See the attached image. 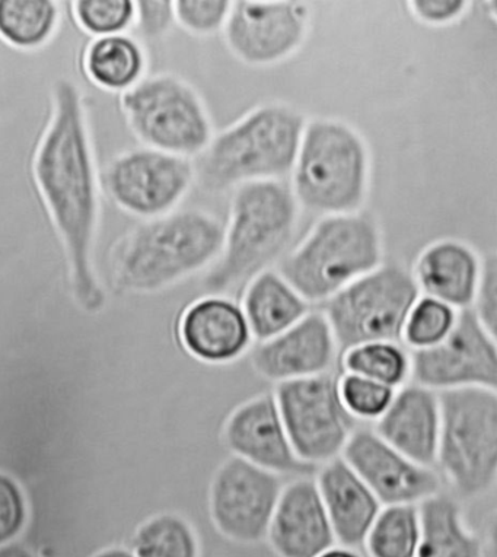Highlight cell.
<instances>
[{"label":"cell","mask_w":497,"mask_h":557,"mask_svg":"<svg viewBox=\"0 0 497 557\" xmlns=\"http://www.w3.org/2000/svg\"><path fill=\"white\" fill-rule=\"evenodd\" d=\"M50 114L32 158V177L62 244L72 288L80 306L97 311L104 295L94 268L101 216V182L79 85L54 81Z\"/></svg>","instance_id":"1"},{"label":"cell","mask_w":497,"mask_h":557,"mask_svg":"<svg viewBox=\"0 0 497 557\" xmlns=\"http://www.w3.org/2000/svg\"><path fill=\"white\" fill-rule=\"evenodd\" d=\"M225 233L216 216L200 209L141 222L111 248V278L128 293L170 288L216 261Z\"/></svg>","instance_id":"2"},{"label":"cell","mask_w":497,"mask_h":557,"mask_svg":"<svg viewBox=\"0 0 497 557\" xmlns=\"http://www.w3.org/2000/svg\"><path fill=\"white\" fill-rule=\"evenodd\" d=\"M297 222L293 188L277 180L237 187L224 248L201 284L206 295H226L250 284L286 250Z\"/></svg>","instance_id":"3"},{"label":"cell","mask_w":497,"mask_h":557,"mask_svg":"<svg viewBox=\"0 0 497 557\" xmlns=\"http://www.w3.org/2000/svg\"><path fill=\"white\" fill-rule=\"evenodd\" d=\"M303 115L285 104H265L212 137L195 166L206 191L221 193L246 183L285 177L301 147Z\"/></svg>","instance_id":"4"},{"label":"cell","mask_w":497,"mask_h":557,"mask_svg":"<svg viewBox=\"0 0 497 557\" xmlns=\"http://www.w3.org/2000/svg\"><path fill=\"white\" fill-rule=\"evenodd\" d=\"M383 238L366 213L330 215L278 264V274L308 304L325 302L357 278L378 269Z\"/></svg>","instance_id":"5"},{"label":"cell","mask_w":497,"mask_h":557,"mask_svg":"<svg viewBox=\"0 0 497 557\" xmlns=\"http://www.w3.org/2000/svg\"><path fill=\"white\" fill-rule=\"evenodd\" d=\"M370 153L363 137L340 120L316 119L303 128L293 193L308 211L355 213L366 199Z\"/></svg>","instance_id":"6"},{"label":"cell","mask_w":497,"mask_h":557,"mask_svg":"<svg viewBox=\"0 0 497 557\" xmlns=\"http://www.w3.org/2000/svg\"><path fill=\"white\" fill-rule=\"evenodd\" d=\"M438 396L439 475L457 498H482L497 482V389H447Z\"/></svg>","instance_id":"7"},{"label":"cell","mask_w":497,"mask_h":557,"mask_svg":"<svg viewBox=\"0 0 497 557\" xmlns=\"http://www.w3.org/2000/svg\"><path fill=\"white\" fill-rule=\"evenodd\" d=\"M120 110L145 148L171 156L192 157L212 140V124L199 94L171 74L141 78L120 94Z\"/></svg>","instance_id":"8"},{"label":"cell","mask_w":497,"mask_h":557,"mask_svg":"<svg viewBox=\"0 0 497 557\" xmlns=\"http://www.w3.org/2000/svg\"><path fill=\"white\" fill-rule=\"evenodd\" d=\"M420 298L413 273L397 263L381 264L324 302L338 355L371 342L400 343L411 308Z\"/></svg>","instance_id":"9"},{"label":"cell","mask_w":497,"mask_h":557,"mask_svg":"<svg viewBox=\"0 0 497 557\" xmlns=\"http://www.w3.org/2000/svg\"><path fill=\"white\" fill-rule=\"evenodd\" d=\"M278 413L295 454L306 465L319 467L341 457L347 441L358 430L338 394L333 372L276 384Z\"/></svg>","instance_id":"10"},{"label":"cell","mask_w":497,"mask_h":557,"mask_svg":"<svg viewBox=\"0 0 497 557\" xmlns=\"http://www.w3.org/2000/svg\"><path fill=\"white\" fill-rule=\"evenodd\" d=\"M195 180L188 158L145 147L111 158L100 175L101 187L120 211L145 221L173 212Z\"/></svg>","instance_id":"11"},{"label":"cell","mask_w":497,"mask_h":557,"mask_svg":"<svg viewBox=\"0 0 497 557\" xmlns=\"http://www.w3.org/2000/svg\"><path fill=\"white\" fill-rule=\"evenodd\" d=\"M283 486L282 475L241 458L226 457L210 482V521L229 542L243 546L264 542Z\"/></svg>","instance_id":"12"},{"label":"cell","mask_w":497,"mask_h":557,"mask_svg":"<svg viewBox=\"0 0 497 557\" xmlns=\"http://www.w3.org/2000/svg\"><path fill=\"white\" fill-rule=\"evenodd\" d=\"M414 384L436 393L458 388L497 389V343L473 308L458 311L456 325L430 349L410 350Z\"/></svg>","instance_id":"13"},{"label":"cell","mask_w":497,"mask_h":557,"mask_svg":"<svg viewBox=\"0 0 497 557\" xmlns=\"http://www.w3.org/2000/svg\"><path fill=\"white\" fill-rule=\"evenodd\" d=\"M308 10L288 0H238L225 23L229 49L248 64H272L289 58L306 40Z\"/></svg>","instance_id":"14"},{"label":"cell","mask_w":497,"mask_h":557,"mask_svg":"<svg viewBox=\"0 0 497 557\" xmlns=\"http://www.w3.org/2000/svg\"><path fill=\"white\" fill-rule=\"evenodd\" d=\"M341 458L384 507L422 504L438 495L443 486L434 467L411 461L366 428H358L351 434Z\"/></svg>","instance_id":"15"},{"label":"cell","mask_w":497,"mask_h":557,"mask_svg":"<svg viewBox=\"0 0 497 557\" xmlns=\"http://www.w3.org/2000/svg\"><path fill=\"white\" fill-rule=\"evenodd\" d=\"M221 441L231 456L274 474L311 475L319 470L295 454L273 393L257 394L234 407L222 425Z\"/></svg>","instance_id":"16"},{"label":"cell","mask_w":497,"mask_h":557,"mask_svg":"<svg viewBox=\"0 0 497 557\" xmlns=\"http://www.w3.org/2000/svg\"><path fill=\"white\" fill-rule=\"evenodd\" d=\"M338 357L336 338L323 312H308L293 327L250 350L252 371L270 383L310 379L332 372Z\"/></svg>","instance_id":"17"},{"label":"cell","mask_w":497,"mask_h":557,"mask_svg":"<svg viewBox=\"0 0 497 557\" xmlns=\"http://www.w3.org/2000/svg\"><path fill=\"white\" fill-rule=\"evenodd\" d=\"M183 349L206 366H229L250 352V325L241 306L226 295H206L183 311L177 325Z\"/></svg>","instance_id":"18"},{"label":"cell","mask_w":497,"mask_h":557,"mask_svg":"<svg viewBox=\"0 0 497 557\" xmlns=\"http://www.w3.org/2000/svg\"><path fill=\"white\" fill-rule=\"evenodd\" d=\"M265 540L278 557H316L336 544L315 479L283 486Z\"/></svg>","instance_id":"19"},{"label":"cell","mask_w":497,"mask_h":557,"mask_svg":"<svg viewBox=\"0 0 497 557\" xmlns=\"http://www.w3.org/2000/svg\"><path fill=\"white\" fill-rule=\"evenodd\" d=\"M439 428L438 393L413 383L397 389L392 405L375 422L374 431L411 461L434 467Z\"/></svg>","instance_id":"20"},{"label":"cell","mask_w":497,"mask_h":557,"mask_svg":"<svg viewBox=\"0 0 497 557\" xmlns=\"http://www.w3.org/2000/svg\"><path fill=\"white\" fill-rule=\"evenodd\" d=\"M336 544L363 546L383 505L341 457L319 467L315 478Z\"/></svg>","instance_id":"21"},{"label":"cell","mask_w":497,"mask_h":557,"mask_svg":"<svg viewBox=\"0 0 497 557\" xmlns=\"http://www.w3.org/2000/svg\"><path fill=\"white\" fill-rule=\"evenodd\" d=\"M480 270L482 261L469 246L445 239L420 255L413 276L426 297L460 311L473 306Z\"/></svg>","instance_id":"22"},{"label":"cell","mask_w":497,"mask_h":557,"mask_svg":"<svg viewBox=\"0 0 497 557\" xmlns=\"http://www.w3.org/2000/svg\"><path fill=\"white\" fill-rule=\"evenodd\" d=\"M241 308L257 342L277 336L310 312V304L273 270L257 274L247 285Z\"/></svg>","instance_id":"23"},{"label":"cell","mask_w":497,"mask_h":557,"mask_svg":"<svg viewBox=\"0 0 497 557\" xmlns=\"http://www.w3.org/2000/svg\"><path fill=\"white\" fill-rule=\"evenodd\" d=\"M422 534L415 557H484L482 535L467 524L457 498L439 492L419 504Z\"/></svg>","instance_id":"24"},{"label":"cell","mask_w":497,"mask_h":557,"mask_svg":"<svg viewBox=\"0 0 497 557\" xmlns=\"http://www.w3.org/2000/svg\"><path fill=\"white\" fill-rule=\"evenodd\" d=\"M80 62L85 76L96 87L123 94L144 78L148 60L139 41L127 34H115L94 38Z\"/></svg>","instance_id":"25"},{"label":"cell","mask_w":497,"mask_h":557,"mask_svg":"<svg viewBox=\"0 0 497 557\" xmlns=\"http://www.w3.org/2000/svg\"><path fill=\"white\" fill-rule=\"evenodd\" d=\"M59 25L60 8L53 0H0V40L16 50L41 49Z\"/></svg>","instance_id":"26"},{"label":"cell","mask_w":497,"mask_h":557,"mask_svg":"<svg viewBox=\"0 0 497 557\" xmlns=\"http://www.w3.org/2000/svg\"><path fill=\"white\" fill-rule=\"evenodd\" d=\"M420 534L419 505H387L368 531L363 546L368 557H415Z\"/></svg>","instance_id":"27"},{"label":"cell","mask_w":497,"mask_h":557,"mask_svg":"<svg viewBox=\"0 0 497 557\" xmlns=\"http://www.w3.org/2000/svg\"><path fill=\"white\" fill-rule=\"evenodd\" d=\"M136 557H200L199 534L191 522L175 512L149 518L133 537Z\"/></svg>","instance_id":"28"},{"label":"cell","mask_w":497,"mask_h":557,"mask_svg":"<svg viewBox=\"0 0 497 557\" xmlns=\"http://www.w3.org/2000/svg\"><path fill=\"white\" fill-rule=\"evenodd\" d=\"M343 372L398 389L410 381V352L400 343L371 342L340 354Z\"/></svg>","instance_id":"29"},{"label":"cell","mask_w":497,"mask_h":557,"mask_svg":"<svg viewBox=\"0 0 497 557\" xmlns=\"http://www.w3.org/2000/svg\"><path fill=\"white\" fill-rule=\"evenodd\" d=\"M457 314V310L438 299L419 298L407 317L401 341L410 350L430 349L451 333Z\"/></svg>","instance_id":"30"},{"label":"cell","mask_w":497,"mask_h":557,"mask_svg":"<svg viewBox=\"0 0 497 557\" xmlns=\"http://www.w3.org/2000/svg\"><path fill=\"white\" fill-rule=\"evenodd\" d=\"M71 8L75 23L94 38L124 34L135 24L132 0H76Z\"/></svg>","instance_id":"31"},{"label":"cell","mask_w":497,"mask_h":557,"mask_svg":"<svg viewBox=\"0 0 497 557\" xmlns=\"http://www.w3.org/2000/svg\"><path fill=\"white\" fill-rule=\"evenodd\" d=\"M397 389L365 376L347 374L338 376V394L346 410L358 422H376L392 405Z\"/></svg>","instance_id":"32"},{"label":"cell","mask_w":497,"mask_h":557,"mask_svg":"<svg viewBox=\"0 0 497 557\" xmlns=\"http://www.w3.org/2000/svg\"><path fill=\"white\" fill-rule=\"evenodd\" d=\"M27 520L23 487L10 474L0 471V547L14 543L23 534Z\"/></svg>","instance_id":"33"},{"label":"cell","mask_w":497,"mask_h":557,"mask_svg":"<svg viewBox=\"0 0 497 557\" xmlns=\"http://www.w3.org/2000/svg\"><path fill=\"white\" fill-rule=\"evenodd\" d=\"M231 5L226 0H178L174 2L175 21L187 32L212 34L224 27Z\"/></svg>","instance_id":"34"},{"label":"cell","mask_w":497,"mask_h":557,"mask_svg":"<svg viewBox=\"0 0 497 557\" xmlns=\"http://www.w3.org/2000/svg\"><path fill=\"white\" fill-rule=\"evenodd\" d=\"M474 314L480 323L496 336L497 329V261L490 255L482 261L477 289H475L473 306Z\"/></svg>","instance_id":"35"},{"label":"cell","mask_w":497,"mask_h":557,"mask_svg":"<svg viewBox=\"0 0 497 557\" xmlns=\"http://www.w3.org/2000/svg\"><path fill=\"white\" fill-rule=\"evenodd\" d=\"M174 23V2L170 0L135 2V24L141 36L160 38L170 32Z\"/></svg>","instance_id":"36"},{"label":"cell","mask_w":497,"mask_h":557,"mask_svg":"<svg viewBox=\"0 0 497 557\" xmlns=\"http://www.w3.org/2000/svg\"><path fill=\"white\" fill-rule=\"evenodd\" d=\"M410 7L420 21L432 25H444L460 18L469 7V2L465 0H414Z\"/></svg>","instance_id":"37"},{"label":"cell","mask_w":497,"mask_h":557,"mask_svg":"<svg viewBox=\"0 0 497 557\" xmlns=\"http://www.w3.org/2000/svg\"><path fill=\"white\" fill-rule=\"evenodd\" d=\"M0 557H38L36 553L24 547L23 544L10 543L0 547Z\"/></svg>","instance_id":"38"},{"label":"cell","mask_w":497,"mask_h":557,"mask_svg":"<svg viewBox=\"0 0 497 557\" xmlns=\"http://www.w3.org/2000/svg\"><path fill=\"white\" fill-rule=\"evenodd\" d=\"M316 557H363L361 553L358 552V548L345 547L340 546V544H334L333 547L327 548V550L321 553V555Z\"/></svg>","instance_id":"39"},{"label":"cell","mask_w":497,"mask_h":557,"mask_svg":"<svg viewBox=\"0 0 497 557\" xmlns=\"http://www.w3.org/2000/svg\"><path fill=\"white\" fill-rule=\"evenodd\" d=\"M92 557H136L135 553L127 550V548L123 547H110L105 548V550L98 552L97 555Z\"/></svg>","instance_id":"40"}]
</instances>
